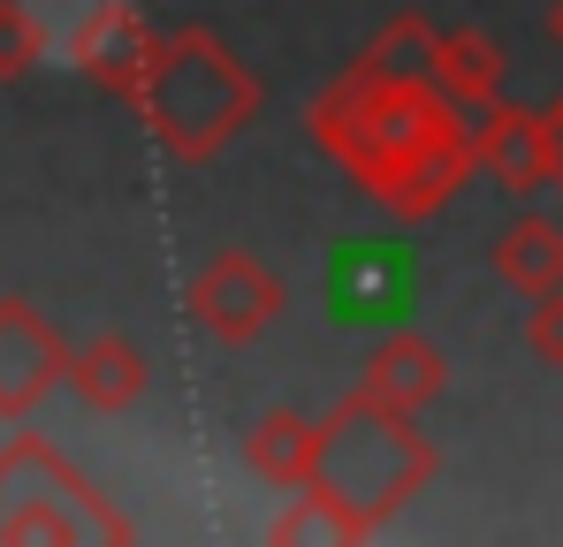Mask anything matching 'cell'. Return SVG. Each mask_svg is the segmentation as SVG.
<instances>
[{"label": "cell", "mask_w": 563, "mask_h": 547, "mask_svg": "<svg viewBox=\"0 0 563 547\" xmlns=\"http://www.w3.org/2000/svg\"><path fill=\"white\" fill-rule=\"evenodd\" d=\"M312 145L374 190L396 221H434L457 190L472 182V122L442 85H396L366 77L358 62L312 99Z\"/></svg>", "instance_id": "obj_1"}, {"label": "cell", "mask_w": 563, "mask_h": 547, "mask_svg": "<svg viewBox=\"0 0 563 547\" xmlns=\"http://www.w3.org/2000/svg\"><path fill=\"white\" fill-rule=\"evenodd\" d=\"M137 114H145V130H153V145L168 153V160H221L244 130H252V114H260V77L213 38V31H168L161 46H153V69H145V85H137Z\"/></svg>", "instance_id": "obj_2"}, {"label": "cell", "mask_w": 563, "mask_h": 547, "mask_svg": "<svg viewBox=\"0 0 563 547\" xmlns=\"http://www.w3.org/2000/svg\"><path fill=\"white\" fill-rule=\"evenodd\" d=\"M434 471H442V456L411 426V411H388L366 388H351V395L320 418V471H312V479H320L351 517H366V533L388 525L396 510H411V502L434 487Z\"/></svg>", "instance_id": "obj_3"}, {"label": "cell", "mask_w": 563, "mask_h": 547, "mask_svg": "<svg viewBox=\"0 0 563 547\" xmlns=\"http://www.w3.org/2000/svg\"><path fill=\"white\" fill-rule=\"evenodd\" d=\"M282 304H289V297H282L275 267H260L252 252H213L206 267L190 274V320H198L213 343H229V350L260 343L282 320Z\"/></svg>", "instance_id": "obj_4"}, {"label": "cell", "mask_w": 563, "mask_h": 547, "mask_svg": "<svg viewBox=\"0 0 563 547\" xmlns=\"http://www.w3.org/2000/svg\"><path fill=\"white\" fill-rule=\"evenodd\" d=\"M62 380H69L62 335L23 297H0V418H31Z\"/></svg>", "instance_id": "obj_5"}, {"label": "cell", "mask_w": 563, "mask_h": 547, "mask_svg": "<svg viewBox=\"0 0 563 547\" xmlns=\"http://www.w3.org/2000/svg\"><path fill=\"white\" fill-rule=\"evenodd\" d=\"M472 160L503 182V190H518V198L549 190V182H556V137H549V114L510 107V99L479 107V122H472Z\"/></svg>", "instance_id": "obj_6"}, {"label": "cell", "mask_w": 563, "mask_h": 547, "mask_svg": "<svg viewBox=\"0 0 563 547\" xmlns=\"http://www.w3.org/2000/svg\"><path fill=\"white\" fill-rule=\"evenodd\" d=\"M153 46H161V38L145 31V15H137L130 0H99V8H85V23L69 31L77 69H85L99 91H114V99H137L145 69H153Z\"/></svg>", "instance_id": "obj_7"}, {"label": "cell", "mask_w": 563, "mask_h": 547, "mask_svg": "<svg viewBox=\"0 0 563 547\" xmlns=\"http://www.w3.org/2000/svg\"><path fill=\"white\" fill-rule=\"evenodd\" d=\"M358 388L374 395V403H388V411H427L442 388H450V358L427 343V335H411V327H396L388 343H374V358H366V372H358Z\"/></svg>", "instance_id": "obj_8"}, {"label": "cell", "mask_w": 563, "mask_h": 547, "mask_svg": "<svg viewBox=\"0 0 563 547\" xmlns=\"http://www.w3.org/2000/svg\"><path fill=\"white\" fill-rule=\"evenodd\" d=\"M244 456H252L260 479H275V487L297 494L320 471V418H305V411H260L252 434H244Z\"/></svg>", "instance_id": "obj_9"}, {"label": "cell", "mask_w": 563, "mask_h": 547, "mask_svg": "<svg viewBox=\"0 0 563 547\" xmlns=\"http://www.w3.org/2000/svg\"><path fill=\"white\" fill-rule=\"evenodd\" d=\"M69 388L92 403V411H130L137 395H145V350L137 343H122V335H99L85 350H69Z\"/></svg>", "instance_id": "obj_10"}, {"label": "cell", "mask_w": 563, "mask_h": 547, "mask_svg": "<svg viewBox=\"0 0 563 547\" xmlns=\"http://www.w3.org/2000/svg\"><path fill=\"white\" fill-rule=\"evenodd\" d=\"M503 46L479 31V23H457V31H442V54H434V85L450 91L457 107H495L503 99Z\"/></svg>", "instance_id": "obj_11"}, {"label": "cell", "mask_w": 563, "mask_h": 547, "mask_svg": "<svg viewBox=\"0 0 563 547\" xmlns=\"http://www.w3.org/2000/svg\"><path fill=\"white\" fill-rule=\"evenodd\" d=\"M495 274H503L518 297H549V289H563V228L541 221V213L510 221V228L495 236Z\"/></svg>", "instance_id": "obj_12"}, {"label": "cell", "mask_w": 563, "mask_h": 547, "mask_svg": "<svg viewBox=\"0 0 563 547\" xmlns=\"http://www.w3.org/2000/svg\"><path fill=\"white\" fill-rule=\"evenodd\" d=\"M335 304L396 312L404 304V244H335Z\"/></svg>", "instance_id": "obj_13"}, {"label": "cell", "mask_w": 563, "mask_h": 547, "mask_svg": "<svg viewBox=\"0 0 563 547\" xmlns=\"http://www.w3.org/2000/svg\"><path fill=\"white\" fill-rule=\"evenodd\" d=\"M434 54H442V31L427 15H396V23L374 31V46L358 54V69L366 77H396V85H434Z\"/></svg>", "instance_id": "obj_14"}, {"label": "cell", "mask_w": 563, "mask_h": 547, "mask_svg": "<svg viewBox=\"0 0 563 547\" xmlns=\"http://www.w3.org/2000/svg\"><path fill=\"white\" fill-rule=\"evenodd\" d=\"M267 540H282V547H289V540H312V547L335 540V547H351V540H374V533H366V517H351V510L312 479V487H297V502L267 525Z\"/></svg>", "instance_id": "obj_15"}, {"label": "cell", "mask_w": 563, "mask_h": 547, "mask_svg": "<svg viewBox=\"0 0 563 547\" xmlns=\"http://www.w3.org/2000/svg\"><path fill=\"white\" fill-rule=\"evenodd\" d=\"M46 54V23L31 15V0H0V85L31 77Z\"/></svg>", "instance_id": "obj_16"}, {"label": "cell", "mask_w": 563, "mask_h": 547, "mask_svg": "<svg viewBox=\"0 0 563 547\" xmlns=\"http://www.w3.org/2000/svg\"><path fill=\"white\" fill-rule=\"evenodd\" d=\"M526 350L549 365V372H563V289L533 297V312H526Z\"/></svg>", "instance_id": "obj_17"}, {"label": "cell", "mask_w": 563, "mask_h": 547, "mask_svg": "<svg viewBox=\"0 0 563 547\" xmlns=\"http://www.w3.org/2000/svg\"><path fill=\"white\" fill-rule=\"evenodd\" d=\"M549 137H556V190H563V99L549 107Z\"/></svg>", "instance_id": "obj_18"}, {"label": "cell", "mask_w": 563, "mask_h": 547, "mask_svg": "<svg viewBox=\"0 0 563 547\" xmlns=\"http://www.w3.org/2000/svg\"><path fill=\"white\" fill-rule=\"evenodd\" d=\"M549 38H556V46H563V0H556V8H549Z\"/></svg>", "instance_id": "obj_19"}]
</instances>
